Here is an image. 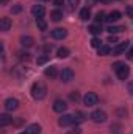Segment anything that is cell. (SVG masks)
I'll use <instances>...</instances> for the list:
<instances>
[{"label":"cell","instance_id":"cell-1","mask_svg":"<svg viewBox=\"0 0 133 134\" xmlns=\"http://www.w3.org/2000/svg\"><path fill=\"white\" fill-rule=\"evenodd\" d=\"M45 95H47V87L44 83L38 81L32 86V97L34 100H42V98H45Z\"/></svg>","mask_w":133,"mask_h":134},{"label":"cell","instance_id":"cell-2","mask_svg":"<svg viewBox=\"0 0 133 134\" xmlns=\"http://www.w3.org/2000/svg\"><path fill=\"white\" fill-rule=\"evenodd\" d=\"M58 125H60V126L77 125V123H75V114H63V115L58 119Z\"/></svg>","mask_w":133,"mask_h":134},{"label":"cell","instance_id":"cell-3","mask_svg":"<svg viewBox=\"0 0 133 134\" xmlns=\"http://www.w3.org/2000/svg\"><path fill=\"white\" fill-rule=\"evenodd\" d=\"M106 112L105 111H100V109H96L93 114H91V120L94 122V123H103V122H106Z\"/></svg>","mask_w":133,"mask_h":134},{"label":"cell","instance_id":"cell-4","mask_svg":"<svg viewBox=\"0 0 133 134\" xmlns=\"http://www.w3.org/2000/svg\"><path fill=\"white\" fill-rule=\"evenodd\" d=\"M60 78H61V81H64V83H70V81L75 78V73H74V70H72L70 67H64V69L61 70V73H60Z\"/></svg>","mask_w":133,"mask_h":134},{"label":"cell","instance_id":"cell-5","mask_svg":"<svg viewBox=\"0 0 133 134\" xmlns=\"http://www.w3.org/2000/svg\"><path fill=\"white\" fill-rule=\"evenodd\" d=\"M83 101H85V104H86L88 108H93V106H96V104L99 103V97H97L96 92H88V94L85 95Z\"/></svg>","mask_w":133,"mask_h":134},{"label":"cell","instance_id":"cell-6","mask_svg":"<svg viewBox=\"0 0 133 134\" xmlns=\"http://www.w3.org/2000/svg\"><path fill=\"white\" fill-rule=\"evenodd\" d=\"M116 73H117V78L119 80H122V81H125L127 78H129V75H130V67L127 66L125 63L122 64V66L119 67L117 70H116Z\"/></svg>","mask_w":133,"mask_h":134},{"label":"cell","instance_id":"cell-7","mask_svg":"<svg viewBox=\"0 0 133 134\" xmlns=\"http://www.w3.org/2000/svg\"><path fill=\"white\" fill-rule=\"evenodd\" d=\"M17 108H19V101L16 100V98H6L5 100V109L6 111L11 112V111H16Z\"/></svg>","mask_w":133,"mask_h":134},{"label":"cell","instance_id":"cell-8","mask_svg":"<svg viewBox=\"0 0 133 134\" xmlns=\"http://www.w3.org/2000/svg\"><path fill=\"white\" fill-rule=\"evenodd\" d=\"M66 109H67L66 101H63V100H55L53 101V111H55V112L63 114V112H66Z\"/></svg>","mask_w":133,"mask_h":134},{"label":"cell","instance_id":"cell-9","mask_svg":"<svg viewBox=\"0 0 133 134\" xmlns=\"http://www.w3.org/2000/svg\"><path fill=\"white\" fill-rule=\"evenodd\" d=\"M66 36H67V30H64V28H55V30H52V37H53V39L61 41V39H64Z\"/></svg>","mask_w":133,"mask_h":134},{"label":"cell","instance_id":"cell-10","mask_svg":"<svg viewBox=\"0 0 133 134\" xmlns=\"http://www.w3.org/2000/svg\"><path fill=\"white\" fill-rule=\"evenodd\" d=\"M127 48H129V41H124V42L117 44V45L113 48V55H121V53H124Z\"/></svg>","mask_w":133,"mask_h":134},{"label":"cell","instance_id":"cell-11","mask_svg":"<svg viewBox=\"0 0 133 134\" xmlns=\"http://www.w3.org/2000/svg\"><path fill=\"white\" fill-rule=\"evenodd\" d=\"M32 14H33L36 19H38V17H42V16L45 14V8H44L42 5H33V8H32Z\"/></svg>","mask_w":133,"mask_h":134},{"label":"cell","instance_id":"cell-12","mask_svg":"<svg viewBox=\"0 0 133 134\" xmlns=\"http://www.w3.org/2000/svg\"><path fill=\"white\" fill-rule=\"evenodd\" d=\"M122 17V14L119 13V11H111L108 16H106V22H110V24H113V22H117L119 19Z\"/></svg>","mask_w":133,"mask_h":134},{"label":"cell","instance_id":"cell-13","mask_svg":"<svg viewBox=\"0 0 133 134\" xmlns=\"http://www.w3.org/2000/svg\"><path fill=\"white\" fill-rule=\"evenodd\" d=\"M11 28V19L9 17H2L0 19V30L2 31H8Z\"/></svg>","mask_w":133,"mask_h":134},{"label":"cell","instance_id":"cell-14","mask_svg":"<svg viewBox=\"0 0 133 134\" xmlns=\"http://www.w3.org/2000/svg\"><path fill=\"white\" fill-rule=\"evenodd\" d=\"M33 37L32 36H22L21 37V45L22 47H25V48H30V47H33Z\"/></svg>","mask_w":133,"mask_h":134},{"label":"cell","instance_id":"cell-15","mask_svg":"<svg viewBox=\"0 0 133 134\" xmlns=\"http://www.w3.org/2000/svg\"><path fill=\"white\" fill-rule=\"evenodd\" d=\"M9 123H13V117H9L8 114H2V115H0V126L5 128V126H8Z\"/></svg>","mask_w":133,"mask_h":134},{"label":"cell","instance_id":"cell-16","mask_svg":"<svg viewBox=\"0 0 133 134\" xmlns=\"http://www.w3.org/2000/svg\"><path fill=\"white\" fill-rule=\"evenodd\" d=\"M88 30H89V33H91V34H94V36H100V33L103 31V28H102V25H100V24L91 25V27H89Z\"/></svg>","mask_w":133,"mask_h":134},{"label":"cell","instance_id":"cell-17","mask_svg":"<svg viewBox=\"0 0 133 134\" xmlns=\"http://www.w3.org/2000/svg\"><path fill=\"white\" fill-rule=\"evenodd\" d=\"M57 73H58V72H57V67L55 66H50V67H47V69L44 70V75L49 76V78H55Z\"/></svg>","mask_w":133,"mask_h":134},{"label":"cell","instance_id":"cell-18","mask_svg":"<svg viewBox=\"0 0 133 134\" xmlns=\"http://www.w3.org/2000/svg\"><path fill=\"white\" fill-rule=\"evenodd\" d=\"M80 19H81V20L91 19V9H89V6H86V8H83V9L80 11Z\"/></svg>","mask_w":133,"mask_h":134},{"label":"cell","instance_id":"cell-19","mask_svg":"<svg viewBox=\"0 0 133 134\" xmlns=\"http://www.w3.org/2000/svg\"><path fill=\"white\" fill-rule=\"evenodd\" d=\"M50 19H52L53 22H60V20L63 19V13H61L60 9H55V11L50 13Z\"/></svg>","mask_w":133,"mask_h":134},{"label":"cell","instance_id":"cell-20","mask_svg":"<svg viewBox=\"0 0 133 134\" xmlns=\"http://www.w3.org/2000/svg\"><path fill=\"white\" fill-rule=\"evenodd\" d=\"M36 25H38V28H39L41 31H45V30H47V22H45L42 17H38V19H36Z\"/></svg>","mask_w":133,"mask_h":134},{"label":"cell","instance_id":"cell-21","mask_svg":"<svg viewBox=\"0 0 133 134\" xmlns=\"http://www.w3.org/2000/svg\"><path fill=\"white\" fill-rule=\"evenodd\" d=\"M28 134H41V126L38 125V123H33V125H30L28 126Z\"/></svg>","mask_w":133,"mask_h":134},{"label":"cell","instance_id":"cell-22","mask_svg":"<svg viewBox=\"0 0 133 134\" xmlns=\"http://www.w3.org/2000/svg\"><path fill=\"white\" fill-rule=\"evenodd\" d=\"M125 28L124 27H114V25H111V27H108L106 28V31L110 34H116V33H121V31H124Z\"/></svg>","mask_w":133,"mask_h":134},{"label":"cell","instance_id":"cell-23","mask_svg":"<svg viewBox=\"0 0 133 134\" xmlns=\"http://www.w3.org/2000/svg\"><path fill=\"white\" fill-rule=\"evenodd\" d=\"M97 50H99L100 56H106V55H110V53H111V48H110L108 45H102V47H99Z\"/></svg>","mask_w":133,"mask_h":134},{"label":"cell","instance_id":"cell-24","mask_svg":"<svg viewBox=\"0 0 133 134\" xmlns=\"http://www.w3.org/2000/svg\"><path fill=\"white\" fill-rule=\"evenodd\" d=\"M17 58L21 59V61H30V53H27V52H17Z\"/></svg>","mask_w":133,"mask_h":134},{"label":"cell","instance_id":"cell-25","mask_svg":"<svg viewBox=\"0 0 133 134\" xmlns=\"http://www.w3.org/2000/svg\"><path fill=\"white\" fill-rule=\"evenodd\" d=\"M67 56H69V48L67 47L58 48V58H67Z\"/></svg>","mask_w":133,"mask_h":134},{"label":"cell","instance_id":"cell-26","mask_svg":"<svg viewBox=\"0 0 133 134\" xmlns=\"http://www.w3.org/2000/svg\"><path fill=\"white\" fill-rule=\"evenodd\" d=\"M103 20H106V14H105L103 11H99V13L96 14V22L100 24V22H103Z\"/></svg>","mask_w":133,"mask_h":134},{"label":"cell","instance_id":"cell-27","mask_svg":"<svg viewBox=\"0 0 133 134\" xmlns=\"http://www.w3.org/2000/svg\"><path fill=\"white\" fill-rule=\"evenodd\" d=\"M91 47H94V48L102 47V41H100L99 37H93V39H91Z\"/></svg>","mask_w":133,"mask_h":134},{"label":"cell","instance_id":"cell-28","mask_svg":"<svg viewBox=\"0 0 133 134\" xmlns=\"http://www.w3.org/2000/svg\"><path fill=\"white\" fill-rule=\"evenodd\" d=\"M47 61H49V56H47V55H42V56H39V58L36 59V63H38L39 66H42V64H45Z\"/></svg>","mask_w":133,"mask_h":134},{"label":"cell","instance_id":"cell-29","mask_svg":"<svg viewBox=\"0 0 133 134\" xmlns=\"http://www.w3.org/2000/svg\"><path fill=\"white\" fill-rule=\"evenodd\" d=\"M69 97H70V100L72 101H78L80 100V94H78V92H72Z\"/></svg>","mask_w":133,"mask_h":134},{"label":"cell","instance_id":"cell-30","mask_svg":"<svg viewBox=\"0 0 133 134\" xmlns=\"http://www.w3.org/2000/svg\"><path fill=\"white\" fill-rule=\"evenodd\" d=\"M108 42H113V44H116V42H117V37H116V36H113V34H110V37H108Z\"/></svg>","mask_w":133,"mask_h":134},{"label":"cell","instance_id":"cell-31","mask_svg":"<svg viewBox=\"0 0 133 134\" xmlns=\"http://www.w3.org/2000/svg\"><path fill=\"white\" fill-rule=\"evenodd\" d=\"M21 9H22V6H21V5H16V6H14V8H13L11 11H13V13H19Z\"/></svg>","mask_w":133,"mask_h":134},{"label":"cell","instance_id":"cell-32","mask_svg":"<svg viewBox=\"0 0 133 134\" xmlns=\"http://www.w3.org/2000/svg\"><path fill=\"white\" fill-rule=\"evenodd\" d=\"M53 3H55L57 6H61V5L64 3V0H53Z\"/></svg>","mask_w":133,"mask_h":134},{"label":"cell","instance_id":"cell-33","mask_svg":"<svg viewBox=\"0 0 133 134\" xmlns=\"http://www.w3.org/2000/svg\"><path fill=\"white\" fill-rule=\"evenodd\" d=\"M127 58H129L130 61H133V48L130 50V52H129V53H127Z\"/></svg>","mask_w":133,"mask_h":134},{"label":"cell","instance_id":"cell-34","mask_svg":"<svg viewBox=\"0 0 133 134\" xmlns=\"http://www.w3.org/2000/svg\"><path fill=\"white\" fill-rule=\"evenodd\" d=\"M67 134H81V131H80L78 128H75V130H72L70 133H67Z\"/></svg>","mask_w":133,"mask_h":134},{"label":"cell","instance_id":"cell-35","mask_svg":"<svg viewBox=\"0 0 133 134\" xmlns=\"http://www.w3.org/2000/svg\"><path fill=\"white\" fill-rule=\"evenodd\" d=\"M129 92L133 94V81H132V83H129Z\"/></svg>","mask_w":133,"mask_h":134},{"label":"cell","instance_id":"cell-36","mask_svg":"<svg viewBox=\"0 0 133 134\" xmlns=\"http://www.w3.org/2000/svg\"><path fill=\"white\" fill-rule=\"evenodd\" d=\"M69 3H70L72 6H77V3H78V0H69Z\"/></svg>","mask_w":133,"mask_h":134},{"label":"cell","instance_id":"cell-37","mask_svg":"<svg viewBox=\"0 0 133 134\" xmlns=\"http://www.w3.org/2000/svg\"><path fill=\"white\" fill-rule=\"evenodd\" d=\"M110 134H122V131H121V130H113Z\"/></svg>","mask_w":133,"mask_h":134},{"label":"cell","instance_id":"cell-38","mask_svg":"<svg viewBox=\"0 0 133 134\" xmlns=\"http://www.w3.org/2000/svg\"><path fill=\"white\" fill-rule=\"evenodd\" d=\"M127 13H129L130 16H133V8H129V9H127Z\"/></svg>","mask_w":133,"mask_h":134},{"label":"cell","instance_id":"cell-39","mask_svg":"<svg viewBox=\"0 0 133 134\" xmlns=\"http://www.w3.org/2000/svg\"><path fill=\"white\" fill-rule=\"evenodd\" d=\"M99 2H103V3H110V2H113V0H99Z\"/></svg>","mask_w":133,"mask_h":134},{"label":"cell","instance_id":"cell-40","mask_svg":"<svg viewBox=\"0 0 133 134\" xmlns=\"http://www.w3.org/2000/svg\"><path fill=\"white\" fill-rule=\"evenodd\" d=\"M19 134H28V131H24V133H19Z\"/></svg>","mask_w":133,"mask_h":134},{"label":"cell","instance_id":"cell-41","mask_svg":"<svg viewBox=\"0 0 133 134\" xmlns=\"http://www.w3.org/2000/svg\"><path fill=\"white\" fill-rule=\"evenodd\" d=\"M2 3H6V0H2Z\"/></svg>","mask_w":133,"mask_h":134},{"label":"cell","instance_id":"cell-42","mask_svg":"<svg viewBox=\"0 0 133 134\" xmlns=\"http://www.w3.org/2000/svg\"><path fill=\"white\" fill-rule=\"evenodd\" d=\"M42 2H49V0H42Z\"/></svg>","mask_w":133,"mask_h":134}]
</instances>
